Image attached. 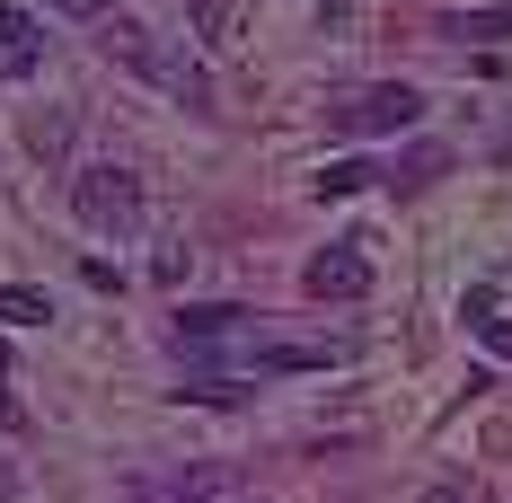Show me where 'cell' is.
<instances>
[{
	"mask_svg": "<svg viewBox=\"0 0 512 503\" xmlns=\"http://www.w3.org/2000/svg\"><path fill=\"white\" fill-rule=\"evenodd\" d=\"M0 318L9 327H53V292L45 283H0Z\"/></svg>",
	"mask_w": 512,
	"mask_h": 503,
	"instance_id": "cell-8",
	"label": "cell"
},
{
	"mask_svg": "<svg viewBox=\"0 0 512 503\" xmlns=\"http://www.w3.org/2000/svg\"><path fill=\"white\" fill-rule=\"evenodd\" d=\"M468 327H477V336H486V345H495V353H504V362H512V327H504V318H495V309H486V292L468 301Z\"/></svg>",
	"mask_w": 512,
	"mask_h": 503,
	"instance_id": "cell-12",
	"label": "cell"
},
{
	"mask_svg": "<svg viewBox=\"0 0 512 503\" xmlns=\"http://www.w3.org/2000/svg\"><path fill=\"white\" fill-rule=\"evenodd\" d=\"M0 389H9V345H0Z\"/></svg>",
	"mask_w": 512,
	"mask_h": 503,
	"instance_id": "cell-15",
	"label": "cell"
},
{
	"mask_svg": "<svg viewBox=\"0 0 512 503\" xmlns=\"http://www.w3.org/2000/svg\"><path fill=\"white\" fill-rule=\"evenodd\" d=\"M301 292H309V301H362V292H371V256H362V239L318 248L301 265Z\"/></svg>",
	"mask_w": 512,
	"mask_h": 503,
	"instance_id": "cell-4",
	"label": "cell"
},
{
	"mask_svg": "<svg viewBox=\"0 0 512 503\" xmlns=\"http://www.w3.org/2000/svg\"><path fill=\"white\" fill-rule=\"evenodd\" d=\"M106 53H115L124 71H142L151 89H168L177 106H195V115H212V80H204V62H195V53H177V45H159L151 27L115 18V27H106Z\"/></svg>",
	"mask_w": 512,
	"mask_h": 503,
	"instance_id": "cell-1",
	"label": "cell"
},
{
	"mask_svg": "<svg viewBox=\"0 0 512 503\" xmlns=\"http://www.w3.org/2000/svg\"><path fill=\"white\" fill-rule=\"evenodd\" d=\"M451 36H468V45H486V36H512V0H504V9H468V18H451Z\"/></svg>",
	"mask_w": 512,
	"mask_h": 503,
	"instance_id": "cell-10",
	"label": "cell"
},
{
	"mask_svg": "<svg viewBox=\"0 0 512 503\" xmlns=\"http://www.w3.org/2000/svg\"><path fill=\"white\" fill-rule=\"evenodd\" d=\"M415 115H424V98H415L407 80H389V89H362V98L327 106V133L336 142H380V133H407Z\"/></svg>",
	"mask_w": 512,
	"mask_h": 503,
	"instance_id": "cell-3",
	"label": "cell"
},
{
	"mask_svg": "<svg viewBox=\"0 0 512 503\" xmlns=\"http://www.w3.org/2000/svg\"><path fill=\"white\" fill-rule=\"evenodd\" d=\"M45 71V27L27 9H0V80H36Z\"/></svg>",
	"mask_w": 512,
	"mask_h": 503,
	"instance_id": "cell-6",
	"label": "cell"
},
{
	"mask_svg": "<svg viewBox=\"0 0 512 503\" xmlns=\"http://www.w3.org/2000/svg\"><path fill=\"white\" fill-rule=\"evenodd\" d=\"M248 327V309H230V301H212V309H177V345H230Z\"/></svg>",
	"mask_w": 512,
	"mask_h": 503,
	"instance_id": "cell-7",
	"label": "cell"
},
{
	"mask_svg": "<svg viewBox=\"0 0 512 503\" xmlns=\"http://www.w3.org/2000/svg\"><path fill=\"white\" fill-rule=\"evenodd\" d=\"M71 212H80V230H98V239H133V230H142V177L115 168V159H98V168L71 177Z\"/></svg>",
	"mask_w": 512,
	"mask_h": 503,
	"instance_id": "cell-2",
	"label": "cell"
},
{
	"mask_svg": "<svg viewBox=\"0 0 512 503\" xmlns=\"http://www.w3.org/2000/svg\"><path fill=\"white\" fill-rule=\"evenodd\" d=\"M186 18H195L204 45H230V36H239V0H186Z\"/></svg>",
	"mask_w": 512,
	"mask_h": 503,
	"instance_id": "cell-9",
	"label": "cell"
},
{
	"mask_svg": "<svg viewBox=\"0 0 512 503\" xmlns=\"http://www.w3.org/2000/svg\"><path fill=\"white\" fill-rule=\"evenodd\" d=\"M230 495H239V468H221V459H186L168 477H142V503H230Z\"/></svg>",
	"mask_w": 512,
	"mask_h": 503,
	"instance_id": "cell-5",
	"label": "cell"
},
{
	"mask_svg": "<svg viewBox=\"0 0 512 503\" xmlns=\"http://www.w3.org/2000/svg\"><path fill=\"white\" fill-rule=\"evenodd\" d=\"M362 186H380L362 159H336V168H318V195H362Z\"/></svg>",
	"mask_w": 512,
	"mask_h": 503,
	"instance_id": "cell-11",
	"label": "cell"
},
{
	"mask_svg": "<svg viewBox=\"0 0 512 503\" xmlns=\"http://www.w3.org/2000/svg\"><path fill=\"white\" fill-rule=\"evenodd\" d=\"M53 9H71V18H106V0H53Z\"/></svg>",
	"mask_w": 512,
	"mask_h": 503,
	"instance_id": "cell-14",
	"label": "cell"
},
{
	"mask_svg": "<svg viewBox=\"0 0 512 503\" xmlns=\"http://www.w3.org/2000/svg\"><path fill=\"white\" fill-rule=\"evenodd\" d=\"M27 142H36V151H62V142H71V124H62V115H45V124H27Z\"/></svg>",
	"mask_w": 512,
	"mask_h": 503,
	"instance_id": "cell-13",
	"label": "cell"
}]
</instances>
